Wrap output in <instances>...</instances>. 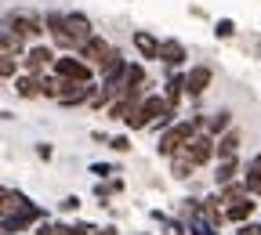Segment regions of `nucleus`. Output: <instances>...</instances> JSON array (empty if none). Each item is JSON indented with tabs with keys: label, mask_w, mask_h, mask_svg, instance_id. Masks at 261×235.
<instances>
[{
	"label": "nucleus",
	"mask_w": 261,
	"mask_h": 235,
	"mask_svg": "<svg viewBox=\"0 0 261 235\" xmlns=\"http://www.w3.org/2000/svg\"><path fill=\"white\" fill-rule=\"evenodd\" d=\"M207 130V116H196V120H181V123H171L167 130H163V138H160V156H178L185 152V145L196 138V134H203Z\"/></svg>",
	"instance_id": "obj_1"
},
{
	"label": "nucleus",
	"mask_w": 261,
	"mask_h": 235,
	"mask_svg": "<svg viewBox=\"0 0 261 235\" xmlns=\"http://www.w3.org/2000/svg\"><path fill=\"white\" fill-rule=\"evenodd\" d=\"M171 109H174V105L167 102V98H160V94H152V98H145V102L138 105V112H135V116H127L123 123H127L130 130H145V127H152V123H156L160 116H167Z\"/></svg>",
	"instance_id": "obj_2"
},
{
	"label": "nucleus",
	"mask_w": 261,
	"mask_h": 235,
	"mask_svg": "<svg viewBox=\"0 0 261 235\" xmlns=\"http://www.w3.org/2000/svg\"><path fill=\"white\" fill-rule=\"evenodd\" d=\"M4 29L15 33L18 40H37L40 33H44L40 18H37V15H25V11H8V15H4Z\"/></svg>",
	"instance_id": "obj_3"
},
{
	"label": "nucleus",
	"mask_w": 261,
	"mask_h": 235,
	"mask_svg": "<svg viewBox=\"0 0 261 235\" xmlns=\"http://www.w3.org/2000/svg\"><path fill=\"white\" fill-rule=\"evenodd\" d=\"M91 69H94V65H87L80 54H76V58H73V54L55 58V65H51L55 76H62V80H84V83H91Z\"/></svg>",
	"instance_id": "obj_4"
},
{
	"label": "nucleus",
	"mask_w": 261,
	"mask_h": 235,
	"mask_svg": "<svg viewBox=\"0 0 261 235\" xmlns=\"http://www.w3.org/2000/svg\"><path fill=\"white\" fill-rule=\"evenodd\" d=\"M40 217H44V210H40V207L25 203L22 210H15L11 217H4V221H0V231H4V235H18V231H25L29 224H37Z\"/></svg>",
	"instance_id": "obj_5"
},
{
	"label": "nucleus",
	"mask_w": 261,
	"mask_h": 235,
	"mask_svg": "<svg viewBox=\"0 0 261 235\" xmlns=\"http://www.w3.org/2000/svg\"><path fill=\"white\" fill-rule=\"evenodd\" d=\"M185 149H189V156L196 159V166H203V163H211V159L218 156V138H211V134L203 130V134H196Z\"/></svg>",
	"instance_id": "obj_6"
},
{
	"label": "nucleus",
	"mask_w": 261,
	"mask_h": 235,
	"mask_svg": "<svg viewBox=\"0 0 261 235\" xmlns=\"http://www.w3.org/2000/svg\"><path fill=\"white\" fill-rule=\"evenodd\" d=\"M214 73H211V65H192V69L185 73V94L189 98H200L207 87H211Z\"/></svg>",
	"instance_id": "obj_7"
},
{
	"label": "nucleus",
	"mask_w": 261,
	"mask_h": 235,
	"mask_svg": "<svg viewBox=\"0 0 261 235\" xmlns=\"http://www.w3.org/2000/svg\"><path fill=\"white\" fill-rule=\"evenodd\" d=\"M65 33H69V40H73V47L80 51L91 37H94V33H91V22H87V15H65Z\"/></svg>",
	"instance_id": "obj_8"
},
{
	"label": "nucleus",
	"mask_w": 261,
	"mask_h": 235,
	"mask_svg": "<svg viewBox=\"0 0 261 235\" xmlns=\"http://www.w3.org/2000/svg\"><path fill=\"white\" fill-rule=\"evenodd\" d=\"M76 54H80V58H84L87 65H98V69H102V65L109 62V54H113V47H109V44H106L102 37H91V40H87V44H84V47H80Z\"/></svg>",
	"instance_id": "obj_9"
},
{
	"label": "nucleus",
	"mask_w": 261,
	"mask_h": 235,
	"mask_svg": "<svg viewBox=\"0 0 261 235\" xmlns=\"http://www.w3.org/2000/svg\"><path fill=\"white\" fill-rule=\"evenodd\" d=\"M22 65H25L33 76H40V73H47L51 65H55V51H51V47H44V44H37V47H33V51L22 58Z\"/></svg>",
	"instance_id": "obj_10"
},
{
	"label": "nucleus",
	"mask_w": 261,
	"mask_h": 235,
	"mask_svg": "<svg viewBox=\"0 0 261 235\" xmlns=\"http://www.w3.org/2000/svg\"><path fill=\"white\" fill-rule=\"evenodd\" d=\"M185 58H189V51H185L181 40H163L160 44V62L163 65H171V69H174V65H181Z\"/></svg>",
	"instance_id": "obj_11"
},
{
	"label": "nucleus",
	"mask_w": 261,
	"mask_h": 235,
	"mask_svg": "<svg viewBox=\"0 0 261 235\" xmlns=\"http://www.w3.org/2000/svg\"><path fill=\"white\" fill-rule=\"evenodd\" d=\"M200 217H203V224H211V228H218L221 221H228V217H225V210H221V195L203 199V203H200Z\"/></svg>",
	"instance_id": "obj_12"
},
{
	"label": "nucleus",
	"mask_w": 261,
	"mask_h": 235,
	"mask_svg": "<svg viewBox=\"0 0 261 235\" xmlns=\"http://www.w3.org/2000/svg\"><path fill=\"white\" fill-rule=\"evenodd\" d=\"M47 29H51V40L62 47V51H76L69 33H65V15H47Z\"/></svg>",
	"instance_id": "obj_13"
},
{
	"label": "nucleus",
	"mask_w": 261,
	"mask_h": 235,
	"mask_svg": "<svg viewBox=\"0 0 261 235\" xmlns=\"http://www.w3.org/2000/svg\"><path fill=\"white\" fill-rule=\"evenodd\" d=\"M25 203H29V199H25L22 192H15V188H0V221L11 217L15 210H22Z\"/></svg>",
	"instance_id": "obj_14"
},
{
	"label": "nucleus",
	"mask_w": 261,
	"mask_h": 235,
	"mask_svg": "<svg viewBox=\"0 0 261 235\" xmlns=\"http://www.w3.org/2000/svg\"><path fill=\"white\" fill-rule=\"evenodd\" d=\"M135 51L142 58H160V40L152 37L149 29H135Z\"/></svg>",
	"instance_id": "obj_15"
},
{
	"label": "nucleus",
	"mask_w": 261,
	"mask_h": 235,
	"mask_svg": "<svg viewBox=\"0 0 261 235\" xmlns=\"http://www.w3.org/2000/svg\"><path fill=\"white\" fill-rule=\"evenodd\" d=\"M254 207H257V203H254V195H247V199H240V203H228V207H225V217H228V221H236V224H247L250 214H254Z\"/></svg>",
	"instance_id": "obj_16"
},
{
	"label": "nucleus",
	"mask_w": 261,
	"mask_h": 235,
	"mask_svg": "<svg viewBox=\"0 0 261 235\" xmlns=\"http://www.w3.org/2000/svg\"><path fill=\"white\" fill-rule=\"evenodd\" d=\"M225 130H232V112H228V109L211 112V116H207V134H211V138H221Z\"/></svg>",
	"instance_id": "obj_17"
},
{
	"label": "nucleus",
	"mask_w": 261,
	"mask_h": 235,
	"mask_svg": "<svg viewBox=\"0 0 261 235\" xmlns=\"http://www.w3.org/2000/svg\"><path fill=\"white\" fill-rule=\"evenodd\" d=\"M15 91H18V98H44V87H40V76H33V73H25V76H18V80H15Z\"/></svg>",
	"instance_id": "obj_18"
},
{
	"label": "nucleus",
	"mask_w": 261,
	"mask_h": 235,
	"mask_svg": "<svg viewBox=\"0 0 261 235\" xmlns=\"http://www.w3.org/2000/svg\"><path fill=\"white\" fill-rule=\"evenodd\" d=\"M243 181H247V192H250L254 199H261V156H254V159L247 163Z\"/></svg>",
	"instance_id": "obj_19"
},
{
	"label": "nucleus",
	"mask_w": 261,
	"mask_h": 235,
	"mask_svg": "<svg viewBox=\"0 0 261 235\" xmlns=\"http://www.w3.org/2000/svg\"><path fill=\"white\" fill-rule=\"evenodd\" d=\"M236 174H240V159H236V156H228V159H218V174H214L218 188H221V185H228V181H236Z\"/></svg>",
	"instance_id": "obj_20"
},
{
	"label": "nucleus",
	"mask_w": 261,
	"mask_h": 235,
	"mask_svg": "<svg viewBox=\"0 0 261 235\" xmlns=\"http://www.w3.org/2000/svg\"><path fill=\"white\" fill-rule=\"evenodd\" d=\"M240 130H225L221 138H218V159H228V156H236L240 152Z\"/></svg>",
	"instance_id": "obj_21"
},
{
	"label": "nucleus",
	"mask_w": 261,
	"mask_h": 235,
	"mask_svg": "<svg viewBox=\"0 0 261 235\" xmlns=\"http://www.w3.org/2000/svg\"><path fill=\"white\" fill-rule=\"evenodd\" d=\"M22 44L25 40H18L15 33L0 29V54H4V58H22Z\"/></svg>",
	"instance_id": "obj_22"
},
{
	"label": "nucleus",
	"mask_w": 261,
	"mask_h": 235,
	"mask_svg": "<svg viewBox=\"0 0 261 235\" xmlns=\"http://www.w3.org/2000/svg\"><path fill=\"white\" fill-rule=\"evenodd\" d=\"M192 170H196V159L189 156V149L178 152V156H171V174H174V178H189Z\"/></svg>",
	"instance_id": "obj_23"
},
{
	"label": "nucleus",
	"mask_w": 261,
	"mask_h": 235,
	"mask_svg": "<svg viewBox=\"0 0 261 235\" xmlns=\"http://www.w3.org/2000/svg\"><path fill=\"white\" fill-rule=\"evenodd\" d=\"M250 192H247V181H228V185H221V203L228 207V203H240V199H247Z\"/></svg>",
	"instance_id": "obj_24"
},
{
	"label": "nucleus",
	"mask_w": 261,
	"mask_h": 235,
	"mask_svg": "<svg viewBox=\"0 0 261 235\" xmlns=\"http://www.w3.org/2000/svg\"><path fill=\"white\" fill-rule=\"evenodd\" d=\"M181 91H185V76H171V80H167V102H171V105H178Z\"/></svg>",
	"instance_id": "obj_25"
},
{
	"label": "nucleus",
	"mask_w": 261,
	"mask_h": 235,
	"mask_svg": "<svg viewBox=\"0 0 261 235\" xmlns=\"http://www.w3.org/2000/svg\"><path fill=\"white\" fill-rule=\"evenodd\" d=\"M214 33H218V40L236 37V22H232V18H218V22H214Z\"/></svg>",
	"instance_id": "obj_26"
},
{
	"label": "nucleus",
	"mask_w": 261,
	"mask_h": 235,
	"mask_svg": "<svg viewBox=\"0 0 261 235\" xmlns=\"http://www.w3.org/2000/svg\"><path fill=\"white\" fill-rule=\"evenodd\" d=\"M58 76L51 73V76H40V87H44V98H55V102H58Z\"/></svg>",
	"instance_id": "obj_27"
},
{
	"label": "nucleus",
	"mask_w": 261,
	"mask_h": 235,
	"mask_svg": "<svg viewBox=\"0 0 261 235\" xmlns=\"http://www.w3.org/2000/svg\"><path fill=\"white\" fill-rule=\"evenodd\" d=\"M15 69H18V58H4V54H0V80L15 76Z\"/></svg>",
	"instance_id": "obj_28"
},
{
	"label": "nucleus",
	"mask_w": 261,
	"mask_h": 235,
	"mask_svg": "<svg viewBox=\"0 0 261 235\" xmlns=\"http://www.w3.org/2000/svg\"><path fill=\"white\" fill-rule=\"evenodd\" d=\"M91 174H94V178H109L113 166H109V163H91Z\"/></svg>",
	"instance_id": "obj_29"
},
{
	"label": "nucleus",
	"mask_w": 261,
	"mask_h": 235,
	"mask_svg": "<svg viewBox=\"0 0 261 235\" xmlns=\"http://www.w3.org/2000/svg\"><path fill=\"white\" fill-rule=\"evenodd\" d=\"M58 207H62L65 214H73V210H80V199H76V195H65V199H62Z\"/></svg>",
	"instance_id": "obj_30"
},
{
	"label": "nucleus",
	"mask_w": 261,
	"mask_h": 235,
	"mask_svg": "<svg viewBox=\"0 0 261 235\" xmlns=\"http://www.w3.org/2000/svg\"><path fill=\"white\" fill-rule=\"evenodd\" d=\"M109 149H113V152H127V149H130V141L123 138V134H116V138L109 141Z\"/></svg>",
	"instance_id": "obj_31"
},
{
	"label": "nucleus",
	"mask_w": 261,
	"mask_h": 235,
	"mask_svg": "<svg viewBox=\"0 0 261 235\" xmlns=\"http://www.w3.org/2000/svg\"><path fill=\"white\" fill-rule=\"evenodd\" d=\"M37 235H65V224H40Z\"/></svg>",
	"instance_id": "obj_32"
},
{
	"label": "nucleus",
	"mask_w": 261,
	"mask_h": 235,
	"mask_svg": "<svg viewBox=\"0 0 261 235\" xmlns=\"http://www.w3.org/2000/svg\"><path fill=\"white\" fill-rule=\"evenodd\" d=\"M236 235H261V224H240Z\"/></svg>",
	"instance_id": "obj_33"
},
{
	"label": "nucleus",
	"mask_w": 261,
	"mask_h": 235,
	"mask_svg": "<svg viewBox=\"0 0 261 235\" xmlns=\"http://www.w3.org/2000/svg\"><path fill=\"white\" fill-rule=\"evenodd\" d=\"M37 156H40V159H51L55 149H51V145H37Z\"/></svg>",
	"instance_id": "obj_34"
},
{
	"label": "nucleus",
	"mask_w": 261,
	"mask_h": 235,
	"mask_svg": "<svg viewBox=\"0 0 261 235\" xmlns=\"http://www.w3.org/2000/svg\"><path fill=\"white\" fill-rule=\"evenodd\" d=\"M94 235H120V231H116V228H113V224H109V228H98V231H94Z\"/></svg>",
	"instance_id": "obj_35"
},
{
	"label": "nucleus",
	"mask_w": 261,
	"mask_h": 235,
	"mask_svg": "<svg viewBox=\"0 0 261 235\" xmlns=\"http://www.w3.org/2000/svg\"><path fill=\"white\" fill-rule=\"evenodd\" d=\"M0 235H4V231H0Z\"/></svg>",
	"instance_id": "obj_36"
}]
</instances>
